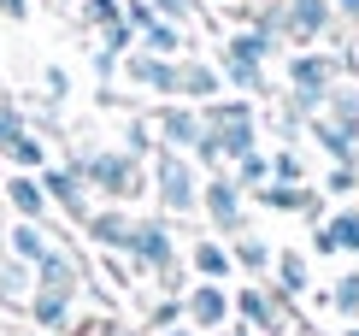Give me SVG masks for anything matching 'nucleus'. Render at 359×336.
<instances>
[{"label":"nucleus","instance_id":"23","mask_svg":"<svg viewBox=\"0 0 359 336\" xmlns=\"http://www.w3.org/2000/svg\"><path fill=\"white\" fill-rule=\"evenodd\" d=\"M324 231L336 236V248H353V254H359V212H353V207H341L336 219L324 224Z\"/></svg>","mask_w":359,"mask_h":336},{"label":"nucleus","instance_id":"22","mask_svg":"<svg viewBox=\"0 0 359 336\" xmlns=\"http://www.w3.org/2000/svg\"><path fill=\"white\" fill-rule=\"evenodd\" d=\"M265 177H271V160L265 154H242L236 160V183H242V189H265Z\"/></svg>","mask_w":359,"mask_h":336},{"label":"nucleus","instance_id":"10","mask_svg":"<svg viewBox=\"0 0 359 336\" xmlns=\"http://www.w3.org/2000/svg\"><path fill=\"white\" fill-rule=\"evenodd\" d=\"M218 89H224V77L212 65H201V59L177 65V95H183V101H218Z\"/></svg>","mask_w":359,"mask_h":336},{"label":"nucleus","instance_id":"16","mask_svg":"<svg viewBox=\"0 0 359 336\" xmlns=\"http://www.w3.org/2000/svg\"><path fill=\"white\" fill-rule=\"evenodd\" d=\"M29 313H36V325H41V330H65V325H71V295L36 289V295H29Z\"/></svg>","mask_w":359,"mask_h":336},{"label":"nucleus","instance_id":"3","mask_svg":"<svg viewBox=\"0 0 359 336\" xmlns=\"http://www.w3.org/2000/svg\"><path fill=\"white\" fill-rule=\"evenodd\" d=\"M154 189H159V201H165L171 212H189L194 201H201L194 172H189V160L177 154V148H159V154H154Z\"/></svg>","mask_w":359,"mask_h":336},{"label":"nucleus","instance_id":"36","mask_svg":"<svg viewBox=\"0 0 359 336\" xmlns=\"http://www.w3.org/2000/svg\"><path fill=\"white\" fill-rule=\"evenodd\" d=\"M336 12L341 18H359V0H336Z\"/></svg>","mask_w":359,"mask_h":336},{"label":"nucleus","instance_id":"32","mask_svg":"<svg viewBox=\"0 0 359 336\" xmlns=\"http://www.w3.org/2000/svg\"><path fill=\"white\" fill-rule=\"evenodd\" d=\"M271 177H277V183H301V160H294V154H277V160H271Z\"/></svg>","mask_w":359,"mask_h":336},{"label":"nucleus","instance_id":"15","mask_svg":"<svg viewBox=\"0 0 359 336\" xmlns=\"http://www.w3.org/2000/svg\"><path fill=\"white\" fill-rule=\"evenodd\" d=\"M36 289H53V295H71V289H77V266H71L65 254H53V248H48V259H36Z\"/></svg>","mask_w":359,"mask_h":336},{"label":"nucleus","instance_id":"12","mask_svg":"<svg viewBox=\"0 0 359 336\" xmlns=\"http://www.w3.org/2000/svg\"><path fill=\"white\" fill-rule=\"evenodd\" d=\"M83 224L100 248H130V231H136V219H124V212H88Z\"/></svg>","mask_w":359,"mask_h":336},{"label":"nucleus","instance_id":"27","mask_svg":"<svg viewBox=\"0 0 359 336\" xmlns=\"http://www.w3.org/2000/svg\"><path fill=\"white\" fill-rule=\"evenodd\" d=\"M6 160H12V165H41V160H48V148H41V136H29V130H24L18 142L6 148Z\"/></svg>","mask_w":359,"mask_h":336},{"label":"nucleus","instance_id":"2","mask_svg":"<svg viewBox=\"0 0 359 336\" xmlns=\"http://www.w3.org/2000/svg\"><path fill=\"white\" fill-rule=\"evenodd\" d=\"M77 172H83V183H95V189L112 195V201H124V195L142 189V165H136V154H88Z\"/></svg>","mask_w":359,"mask_h":336},{"label":"nucleus","instance_id":"6","mask_svg":"<svg viewBox=\"0 0 359 336\" xmlns=\"http://www.w3.org/2000/svg\"><path fill=\"white\" fill-rule=\"evenodd\" d=\"M201 207L212 212L218 231H236V224H242V183H236V177H212L201 189Z\"/></svg>","mask_w":359,"mask_h":336},{"label":"nucleus","instance_id":"38","mask_svg":"<svg viewBox=\"0 0 359 336\" xmlns=\"http://www.w3.org/2000/svg\"><path fill=\"white\" fill-rule=\"evenodd\" d=\"M230 336H248V330H230Z\"/></svg>","mask_w":359,"mask_h":336},{"label":"nucleus","instance_id":"1","mask_svg":"<svg viewBox=\"0 0 359 336\" xmlns=\"http://www.w3.org/2000/svg\"><path fill=\"white\" fill-rule=\"evenodd\" d=\"M341 65L348 59H336V53H289V95H301L306 106H324V95L336 89V77H341Z\"/></svg>","mask_w":359,"mask_h":336},{"label":"nucleus","instance_id":"34","mask_svg":"<svg viewBox=\"0 0 359 336\" xmlns=\"http://www.w3.org/2000/svg\"><path fill=\"white\" fill-rule=\"evenodd\" d=\"M177 318H183V307H177V301H165V307H154V325H159V330H171Z\"/></svg>","mask_w":359,"mask_h":336},{"label":"nucleus","instance_id":"14","mask_svg":"<svg viewBox=\"0 0 359 336\" xmlns=\"http://www.w3.org/2000/svg\"><path fill=\"white\" fill-rule=\"evenodd\" d=\"M159 130H165L171 148H194V142H201V112H189V106H165V112H159Z\"/></svg>","mask_w":359,"mask_h":336},{"label":"nucleus","instance_id":"31","mask_svg":"<svg viewBox=\"0 0 359 336\" xmlns=\"http://www.w3.org/2000/svg\"><path fill=\"white\" fill-rule=\"evenodd\" d=\"M24 289H29V278H24V259H18V266H0V295H6V301H18Z\"/></svg>","mask_w":359,"mask_h":336},{"label":"nucleus","instance_id":"35","mask_svg":"<svg viewBox=\"0 0 359 336\" xmlns=\"http://www.w3.org/2000/svg\"><path fill=\"white\" fill-rule=\"evenodd\" d=\"M0 18H29V0H0Z\"/></svg>","mask_w":359,"mask_h":336},{"label":"nucleus","instance_id":"20","mask_svg":"<svg viewBox=\"0 0 359 336\" xmlns=\"http://www.w3.org/2000/svg\"><path fill=\"white\" fill-rule=\"evenodd\" d=\"M142 53H159V59H177L183 53V36H177V24H165V18H154L142 30Z\"/></svg>","mask_w":359,"mask_h":336},{"label":"nucleus","instance_id":"17","mask_svg":"<svg viewBox=\"0 0 359 336\" xmlns=\"http://www.w3.org/2000/svg\"><path fill=\"white\" fill-rule=\"evenodd\" d=\"M6 201L18 207L29 224H36L41 212H48V189H41V183H29V177H12V183H6Z\"/></svg>","mask_w":359,"mask_h":336},{"label":"nucleus","instance_id":"29","mask_svg":"<svg viewBox=\"0 0 359 336\" xmlns=\"http://www.w3.org/2000/svg\"><path fill=\"white\" fill-rule=\"evenodd\" d=\"M18 136H24V112H18V106H0V154H6Z\"/></svg>","mask_w":359,"mask_h":336},{"label":"nucleus","instance_id":"4","mask_svg":"<svg viewBox=\"0 0 359 336\" xmlns=\"http://www.w3.org/2000/svg\"><path fill=\"white\" fill-rule=\"evenodd\" d=\"M124 254H136V266H147V271H159L165 283H177V266H171L177 254H171V231L165 224H136Z\"/></svg>","mask_w":359,"mask_h":336},{"label":"nucleus","instance_id":"19","mask_svg":"<svg viewBox=\"0 0 359 336\" xmlns=\"http://www.w3.org/2000/svg\"><path fill=\"white\" fill-rule=\"evenodd\" d=\"M224 83H236V89H248V95H265V65H253V59H236V53H224V71H218Z\"/></svg>","mask_w":359,"mask_h":336},{"label":"nucleus","instance_id":"7","mask_svg":"<svg viewBox=\"0 0 359 336\" xmlns=\"http://www.w3.org/2000/svg\"><path fill=\"white\" fill-rule=\"evenodd\" d=\"M41 189H48L71 219H88V195H83V172H77V165H71V172H59V165H53V172H41Z\"/></svg>","mask_w":359,"mask_h":336},{"label":"nucleus","instance_id":"37","mask_svg":"<svg viewBox=\"0 0 359 336\" xmlns=\"http://www.w3.org/2000/svg\"><path fill=\"white\" fill-rule=\"evenodd\" d=\"M165 336H194V330H165Z\"/></svg>","mask_w":359,"mask_h":336},{"label":"nucleus","instance_id":"30","mask_svg":"<svg viewBox=\"0 0 359 336\" xmlns=\"http://www.w3.org/2000/svg\"><path fill=\"white\" fill-rule=\"evenodd\" d=\"M147 6H154V18L177 24V18H194V6H201V0H147Z\"/></svg>","mask_w":359,"mask_h":336},{"label":"nucleus","instance_id":"33","mask_svg":"<svg viewBox=\"0 0 359 336\" xmlns=\"http://www.w3.org/2000/svg\"><path fill=\"white\" fill-rule=\"evenodd\" d=\"M41 83H48V95H53V101H65V95H71V77H65L59 65H48V71H41Z\"/></svg>","mask_w":359,"mask_h":336},{"label":"nucleus","instance_id":"9","mask_svg":"<svg viewBox=\"0 0 359 336\" xmlns=\"http://www.w3.org/2000/svg\"><path fill=\"white\" fill-rule=\"evenodd\" d=\"M183 313H189L201 330H212V325H224V318H230V295H224L218 283H201V289L183 301Z\"/></svg>","mask_w":359,"mask_h":336},{"label":"nucleus","instance_id":"13","mask_svg":"<svg viewBox=\"0 0 359 336\" xmlns=\"http://www.w3.org/2000/svg\"><path fill=\"white\" fill-rule=\"evenodd\" d=\"M324 106H330V124L341 136H359V89L353 83H336L330 95H324Z\"/></svg>","mask_w":359,"mask_h":336},{"label":"nucleus","instance_id":"26","mask_svg":"<svg viewBox=\"0 0 359 336\" xmlns=\"http://www.w3.org/2000/svg\"><path fill=\"white\" fill-rule=\"evenodd\" d=\"M277 278H283V289H294V295H301V289L312 283V278H306V259H301V254H277Z\"/></svg>","mask_w":359,"mask_h":336},{"label":"nucleus","instance_id":"25","mask_svg":"<svg viewBox=\"0 0 359 336\" xmlns=\"http://www.w3.org/2000/svg\"><path fill=\"white\" fill-rule=\"evenodd\" d=\"M236 266H248V271H265V266H271V248H265L259 236H242V242H236Z\"/></svg>","mask_w":359,"mask_h":336},{"label":"nucleus","instance_id":"24","mask_svg":"<svg viewBox=\"0 0 359 336\" xmlns=\"http://www.w3.org/2000/svg\"><path fill=\"white\" fill-rule=\"evenodd\" d=\"M77 12H83L88 24H100V30H107V24H118V18H124V0H77Z\"/></svg>","mask_w":359,"mask_h":336},{"label":"nucleus","instance_id":"21","mask_svg":"<svg viewBox=\"0 0 359 336\" xmlns=\"http://www.w3.org/2000/svg\"><path fill=\"white\" fill-rule=\"evenodd\" d=\"M194 271H201L206 283H218L224 271H230V254H224L218 242H201V248H194Z\"/></svg>","mask_w":359,"mask_h":336},{"label":"nucleus","instance_id":"11","mask_svg":"<svg viewBox=\"0 0 359 336\" xmlns=\"http://www.w3.org/2000/svg\"><path fill=\"white\" fill-rule=\"evenodd\" d=\"M224 53H236V59H253V65H265V59L277 53V36L265 24H253V30H236L230 41H224Z\"/></svg>","mask_w":359,"mask_h":336},{"label":"nucleus","instance_id":"28","mask_svg":"<svg viewBox=\"0 0 359 336\" xmlns=\"http://www.w3.org/2000/svg\"><path fill=\"white\" fill-rule=\"evenodd\" d=\"M336 307H341V318H359V271H348L336 283Z\"/></svg>","mask_w":359,"mask_h":336},{"label":"nucleus","instance_id":"8","mask_svg":"<svg viewBox=\"0 0 359 336\" xmlns=\"http://www.w3.org/2000/svg\"><path fill=\"white\" fill-rule=\"evenodd\" d=\"M230 307L242 313L248 325H259L265 336H283V330H289V318H283V307H271V295H265V289H242V295H236Z\"/></svg>","mask_w":359,"mask_h":336},{"label":"nucleus","instance_id":"5","mask_svg":"<svg viewBox=\"0 0 359 336\" xmlns=\"http://www.w3.org/2000/svg\"><path fill=\"white\" fill-rule=\"evenodd\" d=\"M118 71H124L136 89H147V95H177V59H159V53H130L118 59Z\"/></svg>","mask_w":359,"mask_h":336},{"label":"nucleus","instance_id":"18","mask_svg":"<svg viewBox=\"0 0 359 336\" xmlns=\"http://www.w3.org/2000/svg\"><path fill=\"white\" fill-rule=\"evenodd\" d=\"M6 248H12V254H18V259H24V266H36V259H48V236H41V231H36V224H29V219H24V224H12V231H6Z\"/></svg>","mask_w":359,"mask_h":336}]
</instances>
